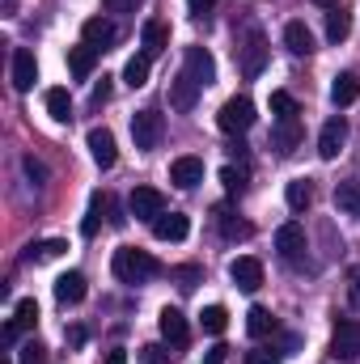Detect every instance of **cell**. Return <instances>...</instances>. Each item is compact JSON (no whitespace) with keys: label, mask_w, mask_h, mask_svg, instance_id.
<instances>
[{"label":"cell","mask_w":360,"mask_h":364,"mask_svg":"<svg viewBox=\"0 0 360 364\" xmlns=\"http://www.w3.org/2000/svg\"><path fill=\"white\" fill-rule=\"evenodd\" d=\"M127 212H132L136 220H149V225H153V220L166 212V195H162L157 186H136L132 199H127Z\"/></svg>","instance_id":"cell-5"},{"label":"cell","mask_w":360,"mask_h":364,"mask_svg":"<svg viewBox=\"0 0 360 364\" xmlns=\"http://www.w3.org/2000/svg\"><path fill=\"white\" fill-rule=\"evenodd\" d=\"M246 331H250L255 339H268V335H275V318H271V309L255 305V309L246 314Z\"/></svg>","instance_id":"cell-28"},{"label":"cell","mask_w":360,"mask_h":364,"mask_svg":"<svg viewBox=\"0 0 360 364\" xmlns=\"http://www.w3.org/2000/svg\"><path fill=\"white\" fill-rule=\"evenodd\" d=\"M21 166H26V174H30L34 182H47V166H43V161H34V157H26Z\"/></svg>","instance_id":"cell-42"},{"label":"cell","mask_w":360,"mask_h":364,"mask_svg":"<svg viewBox=\"0 0 360 364\" xmlns=\"http://www.w3.org/2000/svg\"><path fill=\"white\" fill-rule=\"evenodd\" d=\"M275 250H280L288 263H297V259H301V250H305V229H301L297 220L280 225V229H275Z\"/></svg>","instance_id":"cell-13"},{"label":"cell","mask_w":360,"mask_h":364,"mask_svg":"<svg viewBox=\"0 0 360 364\" xmlns=\"http://www.w3.org/2000/svg\"><path fill=\"white\" fill-rule=\"evenodd\" d=\"M106 97H110V85H106V77H102V85L93 90V102H106Z\"/></svg>","instance_id":"cell-46"},{"label":"cell","mask_w":360,"mask_h":364,"mask_svg":"<svg viewBox=\"0 0 360 364\" xmlns=\"http://www.w3.org/2000/svg\"><path fill=\"white\" fill-rule=\"evenodd\" d=\"M115 38H119V30H115L106 17H90V21L81 26V43H85L90 51H97V55H102V51H110V47H115Z\"/></svg>","instance_id":"cell-10"},{"label":"cell","mask_w":360,"mask_h":364,"mask_svg":"<svg viewBox=\"0 0 360 364\" xmlns=\"http://www.w3.org/2000/svg\"><path fill=\"white\" fill-rule=\"evenodd\" d=\"M47 114L55 119V123H68L73 119V97H68V90H47Z\"/></svg>","instance_id":"cell-26"},{"label":"cell","mask_w":360,"mask_h":364,"mask_svg":"<svg viewBox=\"0 0 360 364\" xmlns=\"http://www.w3.org/2000/svg\"><path fill=\"white\" fill-rule=\"evenodd\" d=\"M356 97H360V77L356 73H339L335 85H331V102L335 106H352Z\"/></svg>","instance_id":"cell-19"},{"label":"cell","mask_w":360,"mask_h":364,"mask_svg":"<svg viewBox=\"0 0 360 364\" xmlns=\"http://www.w3.org/2000/svg\"><path fill=\"white\" fill-rule=\"evenodd\" d=\"M64 250H68V242H60V237H47V242H30L21 259H26V263H47V259H60Z\"/></svg>","instance_id":"cell-22"},{"label":"cell","mask_w":360,"mask_h":364,"mask_svg":"<svg viewBox=\"0 0 360 364\" xmlns=\"http://www.w3.org/2000/svg\"><path fill=\"white\" fill-rule=\"evenodd\" d=\"M199 90H208L212 81H216V60L203 51V47H186V68H182Z\"/></svg>","instance_id":"cell-9"},{"label":"cell","mask_w":360,"mask_h":364,"mask_svg":"<svg viewBox=\"0 0 360 364\" xmlns=\"http://www.w3.org/2000/svg\"><path fill=\"white\" fill-rule=\"evenodd\" d=\"M344 144H348V119H344V114H335V119H327V123H322L318 157H322V161H335V157L344 153Z\"/></svg>","instance_id":"cell-7"},{"label":"cell","mask_w":360,"mask_h":364,"mask_svg":"<svg viewBox=\"0 0 360 364\" xmlns=\"http://www.w3.org/2000/svg\"><path fill=\"white\" fill-rule=\"evenodd\" d=\"M153 233H157L162 242H182V237L191 233V220H186L182 212H162V216L153 220Z\"/></svg>","instance_id":"cell-15"},{"label":"cell","mask_w":360,"mask_h":364,"mask_svg":"<svg viewBox=\"0 0 360 364\" xmlns=\"http://www.w3.org/2000/svg\"><path fill=\"white\" fill-rule=\"evenodd\" d=\"M216 123H221V132H229V136H242V132H250V127H255V102H250L246 93L229 97V102L221 106Z\"/></svg>","instance_id":"cell-2"},{"label":"cell","mask_w":360,"mask_h":364,"mask_svg":"<svg viewBox=\"0 0 360 364\" xmlns=\"http://www.w3.org/2000/svg\"><path fill=\"white\" fill-rule=\"evenodd\" d=\"M106 364H127V352H119V348H115V352L106 356Z\"/></svg>","instance_id":"cell-47"},{"label":"cell","mask_w":360,"mask_h":364,"mask_svg":"<svg viewBox=\"0 0 360 364\" xmlns=\"http://www.w3.org/2000/svg\"><path fill=\"white\" fill-rule=\"evenodd\" d=\"M174 360V348L170 343H149L140 348V364H170Z\"/></svg>","instance_id":"cell-36"},{"label":"cell","mask_w":360,"mask_h":364,"mask_svg":"<svg viewBox=\"0 0 360 364\" xmlns=\"http://www.w3.org/2000/svg\"><path fill=\"white\" fill-rule=\"evenodd\" d=\"M331 356L335 360H360V318H348L331 335Z\"/></svg>","instance_id":"cell-6"},{"label":"cell","mask_w":360,"mask_h":364,"mask_svg":"<svg viewBox=\"0 0 360 364\" xmlns=\"http://www.w3.org/2000/svg\"><path fill=\"white\" fill-rule=\"evenodd\" d=\"M0 364H13V360H9V356H4V360H0Z\"/></svg>","instance_id":"cell-49"},{"label":"cell","mask_w":360,"mask_h":364,"mask_svg":"<svg viewBox=\"0 0 360 364\" xmlns=\"http://www.w3.org/2000/svg\"><path fill=\"white\" fill-rule=\"evenodd\" d=\"M34 81H38L34 51H30V47H13V90L26 93V90H34Z\"/></svg>","instance_id":"cell-12"},{"label":"cell","mask_w":360,"mask_h":364,"mask_svg":"<svg viewBox=\"0 0 360 364\" xmlns=\"http://www.w3.org/2000/svg\"><path fill=\"white\" fill-rule=\"evenodd\" d=\"M21 364H47V356H43V343H26V348H21Z\"/></svg>","instance_id":"cell-41"},{"label":"cell","mask_w":360,"mask_h":364,"mask_svg":"<svg viewBox=\"0 0 360 364\" xmlns=\"http://www.w3.org/2000/svg\"><path fill=\"white\" fill-rule=\"evenodd\" d=\"M102 212H110V195H93V199H90V212H85V220H81V233H85V237H93V233H97Z\"/></svg>","instance_id":"cell-29"},{"label":"cell","mask_w":360,"mask_h":364,"mask_svg":"<svg viewBox=\"0 0 360 364\" xmlns=\"http://www.w3.org/2000/svg\"><path fill=\"white\" fill-rule=\"evenodd\" d=\"M335 203L348 212V216H360V178H348L335 186Z\"/></svg>","instance_id":"cell-27"},{"label":"cell","mask_w":360,"mask_h":364,"mask_svg":"<svg viewBox=\"0 0 360 364\" xmlns=\"http://www.w3.org/2000/svg\"><path fill=\"white\" fill-rule=\"evenodd\" d=\"M170 182L182 186V191H195V186L203 182V161H199V157H179V161L170 166Z\"/></svg>","instance_id":"cell-14"},{"label":"cell","mask_w":360,"mask_h":364,"mask_svg":"<svg viewBox=\"0 0 360 364\" xmlns=\"http://www.w3.org/2000/svg\"><path fill=\"white\" fill-rule=\"evenodd\" d=\"M115 275L123 279V284H149L153 275H162V263L149 255V250H136V246H123V250H115Z\"/></svg>","instance_id":"cell-1"},{"label":"cell","mask_w":360,"mask_h":364,"mask_svg":"<svg viewBox=\"0 0 360 364\" xmlns=\"http://www.w3.org/2000/svg\"><path fill=\"white\" fill-rule=\"evenodd\" d=\"M102 4H106L110 13H132V9H136L140 0H102Z\"/></svg>","instance_id":"cell-44"},{"label":"cell","mask_w":360,"mask_h":364,"mask_svg":"<svg viewBox=\"0 0 360 364\" xmlns=\"http://www.w3.org/2000/svg\"><path fill=\"white\" fill-rule=\"evenodd\" d=\"M348 30H352V17H348L344 9H331V13H327V38H331V43H344Z\"/></svg>","instance_id":"cell-33"},{"label":"cell","mask_w":360,"mask_h":364,"mask_svg":"<svg viewBox=\"0 0 360 364\" xmlns=\"http://www.w3.org/2000/svg\"><path fill=\"white\" fill-rule=\"evenodd\" d=\"M314 4H318V9H327V13H331V9H339V0H314Z\"/></svg>","instance_id":"cell-48"},{"label":"cell","mask_w":360,"mask_h":364,"mask_svg":"<svg viewBox=\"0 0 360 364\" xmlns=\"http://www.w3.org/2000/svg\"><path fill=\"white\" fill-rule=\"evenodd\" d=\"M140 38H144V55H162V51L170 47V30H166V21H144Z\"/></svg>","instance_id":"cell-20"},{"label":"cell","mask_w":360,"mask_h":364,"mask_svg":"<svg viewBox=\"0 0 360 364\" xmlns=\"http://www.w3.org/2000/svg\"><path fill=\"white\" fill-rule=\"evenodd\" d=\"M90 153H93V161H97L102 170H110V166H115V157H119V153H115V136H110L106 127H93V132H90Z\"/></svg>","instance_id":"cell-17"},{"label":"cell","mask_w":360,"mask_h":364,"mask_svg":"<svg viewBox=\"0 0 360 364\" xmlns=\"http://www.w3.org/2000/svg\"><path fill=\"white\" fill-rule=\"evenodd\" d=\"M34 322H38V301L34 296H21L17 309H13V326L17 331H34Z\"/></svg>","instance_id":"cell-32"},{"label":"cell","mask_w":360,"mask_h":364,"mask_svg":"<svg viewBox=\"0 0 360 364\" xmlns=\"http://www.w3.org/2000/svg\"><path fill=\"white\" fill-rule=\"evenodd\" d=\"M149 68H153V55H132L127 60V68H123V81L132 85V90H140V85H149Z\"/></svg>","instance_id":"cell-24"},{"label":"cell","mask_w":360,"mask_h":364,"mask_svg":"<svg viewBox=\"0 0 360 364\" xmlns=\"http://www.w3.org/2000/svg\"><path fill=\"white\" fill-rule=\"evenodd\" d=\"M284 360V352H275V348H255V352H246V364H280Z\"/></svg>","instance_id":"cell-38"},{"label":"cell","mask_w":360,"mask_h":364,"mask_svg":"<svg viewBox=\"0 0 360 364\" xmlns=\"http://www.w3.org/2000/svg\"><path fill=\"white\" fill-rule=\"evenodd\" d=\"M271 144H275V153H292L301 144V123L297 119H280V127L271 132Z\"/></svg>","instance_id":"cell-21"},{"label":"cell","mask_w":360,"mask_h":364,"mask_svg":"<svg viewBox=\"0 0 360 364\" xmlns=\"http://www.w3.org/2000/svg\"><path fill=\"white\" fill-rule=\"evenodd\" d=\"M284 47H288L292 55H309V51H314L309 26H305V21H288V26H284Z\"/></svg>","instance_id":"cell-18"},{"label":"cell","mask_w":360,"mask_h":364,"mask_svg":"<svg viewBox=\"0 0 360 364\" xmlns=\"http://www.w3.org/2000/svg\"><path fill=\"white\" fill-rule=\"evenodd\" d=\"M157 326H162V339L174 348V352H182L186 343H191V326H186V318H182L179 309H162V318H157Z\"/></svg>","instance_id":"cell-11"},{"label":"cell","mask_w":360,"mask_h":364,"mask_svg":"<svg viewBox=\"0 0 360 364\" xmlns=\"http://www.w3.org/2000/svg\"><path fill=\"white\" fill-rule=\"evenodd\" d=\"M174 279H179L182 292H191V288L199 284V267H179V272H174Z\"/></svg>","instance_id":"cell-39"},{"label":"cell","mask_w":360,"mask_h":364,"mask_svg":"<svg viewBox=\"0 0 360 364\" xmlns=\"http://www.w3.org/2000/svg\"><path fill=\"white\" fill-rule=\"evenodd\" d=\"M314 203V186H309V178H292L288 182V208L292 212H305Z\"/></svg>","instance_id":"cell-30"},{"label":"cell","mask_w":360,"mask_h":364,"mask_svg":"<svg viewBox=\"0 0 360 364\" xmlns=\"http://www.w3.org/2000/svg\"><path fill=\"white\" fill-rule=\"evenodd\" d=\"M162 136H166L162 110H136V114H132V140H136L140 153H153V149L162 144Z\"/></svg>","instance_id":"cell-3"},{"label":"cell","mask_w":360,"mask_h":364,"mask_svg":"<svg viewBox=\"0 0 360 364\" xmlns=\"http://www.w3.org/2000/svg\"><path fill=\"white\" fill-rule=\"evenodd\" d=\"M348 305H352V309H360V267H352V272H348Z\"/></svg>","instance_id":"cell-40"},{"label":"cell","mask_w":360,"mask_h":364,"mask_svg":"<svg viewBox=\"0 0 360 364\" xmlns=\"http://www.w3.org/2000/svg\"><path fill=\"white\" fill-rule=\"evenodd\" d=\"M229 279H233L242 292H259V288H263V263L250 259V255H238V259L229 263Z\"/></svg>","instance_id":"cell-8"},{"label":"cell","mask_w":360,"mask_h":364,"mask_svg":"<svg viewBox=\"0 0 360 364\" xmlns=\"http://www.w3.org/2000/svg\"><path fill=\"white\" fill-rule=\"evenodd\" d=\"M271 110H275V119H297V114H301L297 97H292V93H284V90L271 93Z\"/></svg>","instance_id":"cell-35"},{"label":"cell","mask_w":360,"mask_h":364,"mask_svg":"<svg viewBox=\"0 0 360 364\" xmlns=\"http://www.w3.org/2000/svg\"><path fill=\"white\" fill-rule=\"evenodd\" d=\"M238 64H242V77H259L263 73V64H268V38H263V30H246V38H242V47H238Z\"/></svg>","instance_id":"cell-4"},{"label":"cell","mask_w":360,"mask_h":364,"mask_svg":"<svg viewBox=\"0 0 360 364\" xmlns=\"http://www.w3.org/2000/svg\"><path fill=\"white\" fill-rule=\"evenodd\" d=\"M225 356H229V348H225V343H216V348H208V352H203V364H225Z\"/></svg>","instance_id":"cell-43"},{"label":"cell","mask_w":360,"mask_h":364,"mask_svg":"<svg viewBox=\"0 0 360 364\" xmlns=\"http://www.w3.org/2000/svg\"><path fill=\"white\" fill-rule=\"evenodd\" d=\"M55 301L60 305H77V301H85V275L81 272H64L55 279Z\"/></svg>","instance_id":"cell-16"},{"label":"cell","mask_w":360,"mask_h":364,"mask_svg":"<svg viewBox=\"0 0 360 364\" xmlns=\"http://www.w3.org/2000/svg\"><path fill=\"white\" fill-rule=\"evenodd\" d=\"M199 326H203L208 335H221V331L229 326V314H225V305H208V309L199 314Z\"/></svg>","instance_id":"cell-34"},{"label":"cell","mask_w":360,"mask_h":364,"mask_svg":"<svg viewBox=\"0 0 360 364\" xmlns=\"http://www.w3.org/2000/svg\"><path fill=\"white\" fill-rule=\"evenodd\" d=\"M195 97H199V85H195L186 73H179V77H174V90H170V106H174V110H191Z\"/></svg>","instance_id":"cell-23"},{"label":"cell","mask_w":360,"mask_h":364,"mask_svg":"<svg viewBox=\"0 0 360 364\" xmlns=\"http://www.w3.org/2000/svg\"><path fill=\"white\" fill-rule=\"evenodd\" d=\"M216 225H221V233H225L229 242H238V237H250V225H246V220H238L229 208H221V212H216Z\"/></svg>","instance_id":"cell-31"},{"label":"cell","mask_w":360,"mask_h":364,"mask_svg":"<svg viewBox=\"0 0 360 364\" xmlns=\"http://www.w3.org/2000/svg\"><path fill=\"white\" fill-rule=\"evenodd\" d=\"M93 60H97V51H90L85 43H81V47H68V68H73L77 81H85L93 73Z\"/></svg>","instance_id":"cell-25"},{"label":"cell","mask_w":360,"mask_h":364,"mask_svg":"<svg viewBox=\"0 0 360 364\" xmlns=\"http://www.w3.org/2000/svg\"><path fill=\"white\" fill-rule=\"evenodd\" d=\"M212 4H216V0H186V9H191V13H195V17H203V13H208V9H212Z\"/></svg>","instance_id":"cell-45"},{"label":"cell","mask_w":360,"mask_h":364,"mask_svg":"<svg viewBox=\"0 0 360 364\" xmlns=\"http://www.w3.org/2000/svg\"><path fill=\"white\" fill-rule=\"evenodd\" d=\"M221 182H225V195H229V199H238V195L246 191V174H242V170H233V166H225V170H221Z\"/></svg>","instance_id":"cell-37"}]
</instances>
